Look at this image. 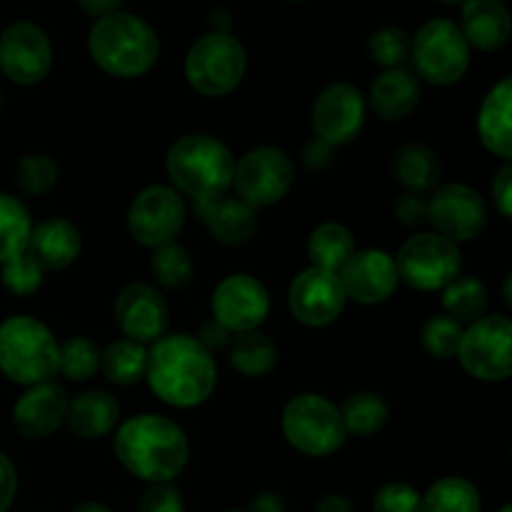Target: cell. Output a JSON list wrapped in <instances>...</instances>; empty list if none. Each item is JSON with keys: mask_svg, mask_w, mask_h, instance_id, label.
<instances>
[{"mask_svg": "<svg viewBox=\"0 0 512 512\" xmlns=\"http://www.w3.org/2000/svg\"><path fill=\"white\" fill-rule=\"evenodd\" d=\"M150 390L173 408H195L213 395L218 383V365L193 335H163L148 348Z\"/></svg>", "mask_w": 512, "mask_h": 512, "instance_id": "obj_1", "label": "cell"}, {"mask_svg": "<svg viewBox=\"0 0 512 512\" xmlns=\"http://www.w3.org/2000/svg\"><path fill=\"white\" fill-rule=\"evenodd\" d=\"M190 445L178 423L163 415H135L115 433V455L135 478L150 485L173 483L188 463Z\"/></svg>", "mask_w": 512, "mask_h": 512, "instance_id": "obj_2", "label": "cell"}, {"mask_svg": "<svg viewBox=\"0 0 512 512\" xmlns=\"http://www.w3.org/2000/svg\"><path fill=\"white\" fill-rule=\"evenodd\" d=\"M173 190L193 198V203H208L233 188L235 158L228 145L205 133H190L175 140L165 158Z\"/></svg>", "mask_w": 512, "mask_h": 512, "instance_id": "obj_3", "label": "cell"}, {"mask_svg": "<svg viewBox=\"0 0 512 512\" xmlns=\"http://www.w3.org/2000/svg\"><path fill=\"white\" fill-rule=\"evenodd\" d=\"M90 58L113 78H138L155 65L160 40L143 18L113 13L100 18L88 35Z\"/></svg>", "mask_w": 512, "mask_h": 512, "instance_id": "obj_4", "label": "cell"}, {"mask_svg": "<svg viewBox=\"0 0 512 512\" xmlns=\"http://www.w3.org/2000/svg\"><path fill=\"white\" fill-rule=\"evenodd\" d=\"M60 368V343L48 325L30 315L0 323V370L18 385L50 383Z\"/></svg>", "mask_w": 512, "mask_h": 512, "instance_id": "obj_5", "label": "cell"}, {"mask_svg": "<svg viewBox=\"0 0 512 512\" xmlns=\"http://www.w3.org/2000/svg\"><path fill=\"white\" fill-rule=\"evenodd\" d=\"M283 435L298 453L325 458L348 440L340 408L315 393L298 395L283 410Z\"/></svg>", "mask_w": 512, "mask_h": 512, "instance_id": "obj_6", "label": "cell"}, {"mask_svg": "<svg viewBox=\"0 0 512 512\" xmlns=\"http://www.w3.org/2000/svg\"><path fill=\"white\" fill-rule=\"evenodd\" d=\"M248 58L238 38L225 30H213L193 43L185 55V78L200 95H228L243 80Z\"/></svg>", "mask_w": 512, "mask_h": 512, "instance_id": "obj_7", "label": "cell"}, {"mask_svg": "<svg viewBox=\"0 0 512 512\" xmlns=\"http://www.w3.org/2000/svg\"><path fill=\"white\" fill-rule=\"evenodd\" d=\"M413 73L430 85H453L468 73L470 45L453 20L433 18L410 43Z\"/></svg>", "mask_w": 512, "mask_h": 512, "instance_id": "obj_8", "label": "cell"}, {"mask_svg": "<svg viewBox=\"0 0 512 512\" xmlns=\"http://www.w3.org/2000/svg\"><path fill=\"white\" fill-rule=\"evenodd\" d=\"M395 268H398V278L410 288L433 293V290L448 288L458 278L463 268V255L458 245L443 235L418 233L400 245L395 255Z\"/></svg>", "mask_w": 512, "mask_h": 512, "instance_id": "obj_9", "label": "cell"}, {"mask_svg": "<svg viewBox=\"0 0 512 512\" xmlns=\"http://www.w3.org/2000/svg\"><path fill=\"white\" fill-rule=\"evenodd\" d=\"M463 368L485 383H500L512 373V323L508 315H483L468 325L458 355Z\"/></svg>", "mask_w": 512, "mask_h": 512, "instance_id": "obj_10", "label": "cell"}, {"mask_svg": "<svg viewBox=\"0 0 512 512\" xmlns=\"http://www.w3.org/2000/svg\"><path fill=\"white\" fill-rule=\"evenodd\" d=\"M293 160L280 148H255L235 163L233 188L250 208H268L283 200L293 188Z\"/></svg>", "mask_w": 512, "mask_h": 512, "instance_id": "obj_11", "label": "cell"}, {"mask_svg": "<svg viewBox=\"0 0 512 512\" xmlns=\"http://www.w3.org/2000/svg\"><path fill=\"white\" fill-rule=\"evenodd\" d=\"M185 223V200L168 185H150L128 210V230L145 248L175 243Z\"/></svg>", "mask_w": 512, "mask_h": 512, "instance_id": "obj_12", "label": "cell"}, {"mask_svg": "<svg viewBox=\"0 0 512 512\" xmlns=\"http://www.w3.org/2000/svg\"><path fill=\"white\" fill-rule=\"evenodd\" d=\"M428 220L435 233L458 243H468L483 233L488 223L485 200L463 183H448L435 188L428 200Z\"/></svg>", "mask_w": 512, "mask_h": 512, "instance_id": "obj_13", "label": "cell"}, {"mask_svg": "<svg viewBox=\"0 0 512 512\" xmlns=\"http://www.w3.org/2000/svg\"><path fill=\"white\" fill-rule=\"evenodd\" d=\"M53 65V45L43 28L20 20L8 25L0 35V70L18 85H35L48 75Z\"/></svg>", "mask_w": 512, "mask_h": 512, "instance_id": "obj_14", "label": "cell"}, {"mask_svg": "<svg viewBox=\"0 0 512 512\" xmlns=\"http://www.w3.org/2000/svg\"><path fill=\"white\" fill-rule=\"evenodd\" d=\"M270 298L258 278L245 273L228 275L213 293V315L228 333H250L265 323Z\"/></svg>", "mask_w": 512, "mask_h": 512, "instance_id": "obj_15", "label": "cell"}, {"mask_svg": "<svg viewBox=\"0 0 512 512\" xmlns=\"http://www.w3.org/2000/svg\"><path fill=\"white\" fill-rule=\"evenodd\" d=\"M345 303L348 298H345L343 283L338 273H330V270L310 265L290 285V313L298 323L310 325V328H323L338 320Z\"/></svg>", "mask_w": 512, "mask_h": 512, "instance_id": "obj_16", "label": "cell"}, {"mask_svg": "<svg viewBox=\"0 0 512 512\" xmlns=\"http://www.w3.org/2000/svg\"><path fill=\"white\" fill-rule=\"evenodd\" d=\"M365 123V98L350 83H333L313 105V128L328 148L350 143Z\"/></svg>", "mask_w": 512, "mask_h": 512, "instance_id": "obj_17", "label": "cell"}, {"mask_svg": "<svg viewBox=\"0 0 512 512\" xmlns=\"http://www.w3.org/2000/svg\"><path fill=\"white\" fill-rule=\"evenodd\" d=\"M115 320L128 340L153 345L168 330L170 308L153 285L130 283L115 298Z\"/></svg>", "mask_w": 512, "mask_h": 512, "instance_id": "obj_18", "label": "cell"}, {"mask_svg": "<svg viewBox=\"0 0 512 512\" xmlns=\"http://www.w3.org/2000/svg\"><path fill=\"white\" fill-rule=\"evenodd\" d=\"M345 298L360 305H380L393 298L398 288V268L395 258L385 250H355L348 263L338 270Z\"/></svg>", "mask_w": 512, "mask_h": 512, "instance_id": "obj_19", "label": "cell"}, {"mask_svg": "<svg viewBox=\"0 0 512 512\" xmlns=\"http://www.w3.org/2000/svg\"><path fill=\"white\" fill-rule=\"evenodd\" d=\"M68 393L58 383L30 385L13 408V425L23 438L40 440L53 435L65 423Z\"/></svg>", "mask_w": 512, "mask_h": 512, "instance_id": "obj_20", "label": "cell"}, {"mask_svg": "<svg viewBox=\"0 0 512 512\" xmlns=\"http://www.w3.org/2000/svg\"><path fill=\"white\" fill-rule=\"evenodd\" d=\"M195 213L213 233V238L223 245H245L258 230L255 210L238 195H220L208 203H195Z\"/></svg>", "mask_w": 512, "mask_h": 512, "instance_id": "obj_21", "label": "cell"}, {"mask_svg": "<svg viewBox=\"0 0 512 512\" xmlns=\"http://www.w3.org/2000/svg\"><path fill=\"white\" fill-rule=\"evenodd\" d=\"M28 250L45 273L48 270H65L78 260L80 250H83V238L70 220L48 218L30 230Z\"/></svg>", "mask_w": 512, "mask_h": 512, "instance_id": "obj_22", "label": "cell"}, {"mask_svg": "<svg viewBox=\"0 0 512 512\" xmlns=\"http://www.w3.org/2000/svg\"><path fill=\"white\" fill-rule=\"evenodd\" d=\"M420 78L408 68H385L370 85V108L383 120H403L418 108Z\"/></svg>", "mask_w": 512, "mask_h": 512, "instance_id": "obj_23", "label": "cell"}, {"mask_svg": "<svg viewBox=\"0 0 512 512\" xmlns=\"http://www.w3.org/2000/svg\"><path fill=\"white\" fill-rule=\"evenodd\" d=\"M460 33L478 50H500L510 38V13L500 0H465Z\"/></svg>", "mask_w": 512, "mask_h": 512, "instance_id": "obj_24", "label": "cell"}, {"mask_svg": "<svg viewBox=\"0 0 512 512\" xmlns=\"http://www.w3.org/2000/svg\"><path fill=\"white\" fill-rule=\"evenodd\" d=\"M510 105H512V80L503 78L498 85L490 88L480 105L478 133L485 148L498 158H512V125H510Z\"/></svg>", "mask_w": 512, "mask_h": 512, "instance_id": "obj_25", "label": "cell"}, {"mask_svg": "<svg viewBox=\"0 0 512 512\" xmlns=\"http://www.w3.org/2000/svg\"><path fill=\"white\" fill-rule=\"evenodd\" d=\"M120 405L105 390H85L73 403H68L65 423L78 438L93 440L103 438L118 425Z\"/></svg>", "mask_w": 512, "mask_h": 512, "instance_id": "obj_26", "label": "cell"}, {"mask_svg": "<svg viewBox=\"0 0 512 512\" xmlns=\"http://www.w3.org/2000/svg\"><path fill=\"white\" fill-rule=\"evenodd\" d=\"M393 175L405 190H410V195H423L438 188L443 168L433 150L418 143H408L393 155Z\"/></svg>", "mask_w": 512, "mask_h": 512, "instance_id": "obj_27", "label": "cell"}, {"mask_svg": "<svg viewBox=\"0 0 512 512\" xmlns=\"http://www.w3.org/2000/svg\"><path fill=\"white\" fill-rule=\"evenodd\" d=\"M100 370L113 385L140 383L148 370V345L133 343V340H113L108 348L100 353Z\"/></svg>", "mask_w": 512, "mask_h": 512, "instance_id": "obj_28", "label": "cell"}, {"mask_svg": "<svg viewBox=\"0 0 512 512\" xmlns=\"http://www.w3.org/2000/svg\"><path fill=\"white\" fill-rule=\"evenodd\" d=\"M355 253V238L345 225L340 223H323L310 233L308 238V255L313 268L330 270L338 273L350 255Z\"/></svg>", "mask_w": 512, "mask_h": 512, "instance_id": "obj_29", "label": "cell"}, {"mask_svg": "<svg viewBox=\"0 0 512 512\" xmlns=\"http://www.w3.org/2000/svg\"><path fill=\"white\" fill-rule=\"evenodd\" d=\"M278 363V345L260 330L238 333L230 345V365L245 378H263Z\"/></svg>", "mask_w": 512, "mask_h": 512, "instance_id": "obj_30", "label": "cell"}, {"mask_svg": "<svg viewBox=\"0 0 512 512\" xmlns=\"http://www.w3.org/2000/svg\"><path fill=\"white\" fill-rule=\"evenodd\" d=\"M340 418H343L348 435H358V438H368V435L380 433L390 418V408L378 393H355L345 398L343 408H340Z\"/></svg>", "mask_w": 512, "mask_h": 512, "instance_id": "obj_31", "label": "cell"}, {"mask_svg": "<svg viewBox=\"0 0 512 512\" xmlns=\"http://www.w3.org/2000/svg\"><path fill=\"white\" fill-rule=\"evenodd\" d=\"M420 512H480V493L470 480L450 475L420 495Z\"/></svg>", "mask_w": 512, "mask_h": 512, "instance_id": "obj_32", "label": "cell"}, {"mask_svg": "<svg viewBox=\"0 0 512 512\" xmlns=\"http://www.w3.org/2000/svg\"><path fill=\"white\" fill-rule=\"evenodd\" d=\"M30 230L33 220L28 208L13 195L0 193V265L28 248Z\"/></svg>", "mask_w": 512, "mask_h": 512, "instance_id": "obj_33", "label": "cell"}, {"mask_svg": "<svg viewBox=\"0 0 512 512\" xmlns=\"http://www.w3.org/2000/svg\"><path fill=\"white\" fill-rule=\"evenodd\" d=\"M445 315L458 320L460 325H473L488 310V290L475 278H455L448 288H443Z\"/></svg>", "mask_w": 512, "mask_h": 512, "instance_id": "obj_34", "label": "cell"}, {"mask_svg": "<svg viewBox=\"0 0 512 512\" xmlns=\"http://www.w3.org/2000/svg\"><path fill=\"white\" fill-rule=\"evenodd\" d=\"M150 270H153L155 280L168 290H185L193 283V258L188 250L178 243H168L155 248L153 258H150Z\"/></svg>", "mask_w": 512, "mask_h": 512, "instance_id": "obj_35", "label": "cell"}, {"mask_svg": "<svg viewBox=\"0 0 512 512\" xmlns=\"http://www.w3.org/2000/svg\"><path fill=\"white\" fill-rule=\"evenodd\" d=\"M100 370V350L93 340L88 338H68L60 343V368L68 380L83 383V380L93 378Z\"/></svg>", "mask_w": 512, "mask_h": 512, "instance_id": "obj_36", "label": "cell"}, {"mask_svg": "<svg viewBox=\"0 0 512 512\" xmlns=\"http://www.w3.org/2000/svg\"><path fill=\"white\" fill-rule=\"evenodd\" d=\"M465 325L453 320L450 315H433L428 323L420 330V343H423L425 353L433 355L438 360H448L458 355L460 340H463Z\"/></svg>", "mask_w": 512, "mask_h": 512, "instance_id": "obj_37", "label": "cell"}, {"mask_svg": "<svg viewBox=\"0 0 512 512\" xmlns=\"http://www.w3.org/2000/svg\"><path fill=\"white\" fill-rule=\"evenodd\" d=\"M58 163L48 155H25L15 165V183L25 195H43L58 183Z\"/></svg>", "mask_w": 512, "mask_h": 512, "instance_id": "obj_38", "label": "cell"}, {"mask_svg": "<svg viewBox=\"0 0 512 512\" xmlns=\"http://www.w3.org/2000/svg\"><path fill=\"white\" fill-rule=\"evenodd\" d=\"M43 275L45 270L40 268V263L30 255L28 248L15 255V258H10L8 263H3L5 290L13 295H20V298H28V295L38 293L40 285H43Z\"/></svg>", "mask_w": 512, "mask_h": 512, "instance_id": "obj_39", "label": "cell"}, {"mask_svg": "<svg viewBox=\"0 0 512 512\" xmlns=\"http://www.w3.org/2000/svg\"><path fill=\"white\" fill-rule=\"evenodd\" d=\"M370 55L383 68H400L410 55V35L403 28L385 25L370 35Z\"/></svg>", "mask_w": 512, "mask_h": 512, "instance_id": "obj_40", "label": "cell"}, {"mask_svg": "<svg viewBox=\"0 0 512 512\" xmlns=\"http://www.w3.org/2000/svg\"><path fill=\"white\" fill-rule=\"evenodd\" d=\"M375 512H420V493L408 483H388L373 500Z\"/></svg>", "mask_w": 512, "mask_h": 512, "instance_id": "obj_41", "label": "cell"}, {"mask_svg": "<svg viewBox=\"0 0 512 512\" xmlns=\"http://www.w3.org/2000/svg\"><path fill=\"white\" fill-rule=\"evenodd\" d=\"M138 512H185L183 493L173 483H158L140 498Z\"/></svg>", "mask_w": 512, "mask_h": 512, "instance_id": "obj_42", "label": "cell"}, {"mask_svg": "<svg viewBox=\"0 0 512 512\" xmlns=\"http://www.w3.org/2000/svg\"><path fill=\"white\" fill-rule=\"evenodd\" d=\"M395 215L403 225H423L428 220V200L423 195H403L395 203Z\"/></svg>", "mask_w": 512, "mask_h": 512, "instance_id": "obj_43", "label": "cell"}, {"mask_svg": "<svg viewBox=\"0 0 512 512\" xmlns=\"http://www.w3.org/2000/svg\"><path fill=\"white\" fill-rule=\"evenodd\" d=\"M490 190H493L495 208L500 210L503 218H510L512 215V168L510 165H503V168L495 173Z\"/></svg>", "mask_w": 512, "mask_h": 512, "instance_id": "obj_44", "label": "cell"}, {"mask_svg": "<svg viewBox=\"0 0 512 512\" xmlns=\"http://www.w3.org/2000/svg\"><path fill=\"white\" fill-rule=\"evenodd\" d=\"M18 490V473L5 453H0V512H8Z\"/></svg>", "mask_w": 512, "mask_h": 512, "instance_id": "obj_45", "label": "cell"}, {"mask_svg": "<svg viewBox=\"0 0 512 512\" xmlns=\"http://www.w3.org/2000/svg\"><path fill=\"white\" fill-rule=\"evenodd\" d=\"M195 340H198V343L203 345L205 350H210V353H213V350L225 348V345L230 343V333H228V330L223 328V325L218 323V320L210 318L208 323L200 325L198 338H195Z\"/></svg>", "mask_w": 512, "mask_h": 512, "instance_id": "obj_46", "label": "cell"}, {"mask_svg": "<svg viewBox=\"0 0 512 512\" xmlns=\"http://www.w3.org/2000/svg\"><path fill=\"white\" fill-rule=\"evenodd\" d=\"M248 512H285V498L275 490H265V493L255 495Z\"/></svg>", "mask_w": 512, "mask_h": 512, "instance_id": "obj_47", "label": "cell"}, {"mask_svg": "<svg viewBox=\"0 0 512 512\" xmlns=\"http://www.w3.org/2000/svg\"><path fill=\"white\" fill-rule=\"evenodd\" d=\"M78 5L83 8V13L93 15V18H108V15L120 13V5L123 0H78Z\"/></svg>", "mask_w": 512, "mask_h": 512, "instance_id": "obj_48", "label": "cell"}, {"mask_svg": "<svg viewBox=\"0 0 512 512\" xmlns=\"http://www.w3.org/2000/svg\"><path fill=\"white\" fill-rule=\"evenodd\" d=\"M318 512H353V503L345 495H325L315 505Z\"/></svg>", "mask_w": 512, "mask_h": 512, "instance_id": "obj_49", "label": "cell"}, {"mask_svg": "<svg viewBox=\"0 0 512 512\" xmlns=\"http://www.w3.org/2000/svg\"><path fill=\"white\" fill-rule=\"evenodd\" d=\"M73 512H113V510L103 503H83V505H78Z\"/></svg>", "mask_w": 512, "mask_h": 512, "instance_id": "obj_50", "label": "cell"}, {"mask_svg": "<svg viewBox=\"0 0 512 512\" xmlns=\"http://www.w3.org/2000/svg\"><path fill=\"white\" fill-rule=\"evenodd\" d=\"M440 3H445V5H463L465 0H440Z\"/></svg>", "mask_w": 512, "mask_h": 512, "instance_id": "obj_51", "label": "cell"}, {"mask_svg": "<svg viewBox=\"0 0 512 512\" xmlns=\"http://www.w3.org/2000/svg\"><path fill=\"white\" fill-rule=\"evenodd\" d=\"M500 512H512V508H510V505H503V510H500Z\"/></svg>", "mask_w": 512, "mask_h": 512, "instance_id": "obj_52", "label": "cell"}, {"mask_svg": "<svg viewBox=\"0 0 512 512\" xmlns=\"http://www.w3.org/2000/svg\"><path fill=\"white\" fill-rule=\"evenodd\" d=\"M0 108H3V95H0Z\"/></svg>", "mask_w": 512, "mask_h": 512, "instance_id": "obj_53", "label": "cell"}, {"mask_svg": "<svg viewBox=\"0 0 512 512\" xmlns=\"http://www.w3.org/2000/svg\"><path fill=\"white\" fill-rule=\"evenodd\" d=\"M230 512H245V510H230Z\"/></svg>", "mask_w": 512, "mask_h": 512, "instance_id": "obj_54", "label": "cell"}]
</instances>
